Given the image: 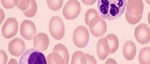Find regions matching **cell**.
<instances>
[{
  "label": "cell",
  "instance_id": "16",
  "mask_svg": "<svg viewBox=\"0 0 150 64\" xmlns=\"http://www.w3.org/2000/svg\"><path fill=\"white\" fill-rule=\"evenodd\" d=\"M53 51L58 53L65 61V64L68 63L69 58V52L64 45L60 43L57 44L54 46Z\"/></svg>",
  "mask_w": 150,
  "mask_h": 64
},
{
  "label": "cell",
  "instance_id": "5",
  "mask_svg": "<svg viewBox=\"0 0 150 64\" xmlns=\"http://www.w3.org/2000/svg\"><path fill=\"white\" fill-rule=\"evenodd\" d=\"M89 40V34L88 29L84 26L76 28L73 35L74 43L79 48H84L88 45Z\"/></svg>",
  "mask_w": 150,
  "mask_h": 64
},
{
  "label": "cell",
  "instance_id": "4",
  "mask_svg": "<svg viewBox=\"0 0 150 64\" xmlns=\"http://www.w3.org/2000/svg\"><path fill=\"white\" fill-rule=\"evenodd\" d=\"M49 31L52 37L56 40H61L65 35V26L62 20L58 16L52 17L49 22Z\"/></svg>",
  "mask_w": 150,
  "mask_h": 64
},
{
  "label": "cell",
  "instance_id": "2",
  "mask_svg": "<svg viewBox=\"0 0 150 64\" xmlns=\"http://www.w3.org/2000/svg\"><path fill=\"white\" fill-rule=\"evenodd\" d=\"M144 8L141 0H128L125 13L127 22L131 25L138 23L142 17Z\"/></svg>",
  "mask_w": 150,
  "mask_h": 64
},
{
  "label": "cell",
  "instance_id": "23",
  "mask_svg": "<svg viewBox=\"0 0 150 64\" xmlns=\"http://www.w3.org/2000/svg\"><path fill=\"white\" fill-rule=\"evenodd\" d=\"M31 1H17V7L22 11L23 12L26 11L29 7Z\"/></svg>",
  "mask_w": 150,
  "mask_h": 64
},
{
  "label": "cell",
  "instance_id": "6",
  "mask_svg": "<svg viewBox=\"0 0 150 64\" xmlns=\"http://www.w3.org/2000/svg\"><path fill=\"white\" fill-rule=\"evenodd\" d=\"M88 26L91 33L95 37H103L107 31L106 22L100 16L91 20Z\"/></svg>",
  "mask_w": 150,
  "mask_h": 64
},
{
  "label": "cell",
  "instance_id": "20",
  "mask_svg": "<svg viewBox=\"0 0 150 64\" xmlns=\"http://www.w3.org/2000/svg\"><path fill=\"white\" fill-rule=\"evenodd\" d=\"M37 6L36 1L34 0L31 1L29 7L26 11L23 12L24 15L28 17L34 16L37 12Z\"/></svg>",
  "mask_w": 150,
  "mask_h": 64
},
{
  "label": "cell",
  "instance_id": "18",
  "mask_svg": "<svg viewBox=\"0 0 150 64\" xmlns=\"http://www.w3.org/2000/svg\"><path fill=\"white\" fill-rule=\"evenodd\" d=\"M71 64H86V57L81 51L75 52L72 56Z\"/></svg>",
  "mask_w": 150,
  "mask_h": 64
},
{
  "label": "cell",
  "instance_id": "7",
  "mask_svg": "<svg viewBox=\"0 0 150 64\" xmlns=\"http://www.w3.org/2000/svg\"><path fill=\"white\" fill-rule=\"evenodd\" d=\"M81 9V5L78 1L70 0L66 4L63 10V13L66 19L73 20L78 17Z\"/></svg>",
  "mask_w": 150,
  "mask_h": 64
},
{
  "label": "cell",
  "instance_id": "21",
  "mask_svg": "<svg viewBox=\"0 0 150 64\" xmlns=\"http://www.w3.org/2000/svg\"><path fill=\"white\" fill-rule=\"evenodd\" d=\"M48 7L52 10L56 11L60 10L63 4V0H57V1H47Z\"/></svg>",
  "mask_w": 150,
  "mask_h": 64
},
{
  "label": "cell",
  "instance_id": "15",
  "mask_svg": "<svg viewBox=\"0 0 150 64\" xmlns=\"http://www.w3.org/2000/svg\"><path fill=\"white\" fill-rule=\"evenodd\" d=\"M109 46L110 54L116 53L118 48L119 41L117 37L113 34H110L105 37Z\"/></svg>",
  "mask_w": 150,
  "mask_h": 64
},
{
  "label": "cell",
  "instance_id": "12",
  "mask_svg": "<svg viewBox=\"0 0 150 64\" xmlns=\"http://www.w3.org/2000/svg\"><path fill=\"white\" fill-rule=\"evenodd\" d=\"M49 43V37L45 33H39L34 37L33 46L35 48L40 51H45L48 48Z\"/></svg>",
  "mask_w": 150,
  "mask_h": 64
},
{
  "label": "cell",
  "instance_id": "11",
  "mask_svg": "<svg viewBox=\"0 0 150 64\" xmlns=\"http://www.w3.org/2000/svg\"><path fill=\"white\" fill-rule=\"evenodd\" d=\"M26 49L25 43L19 38L11 40L8 45V50L12 55L20 57L24 53Z\"/></svg>",
  "mask_w": 150,
  "mask_h": 64
},
{
  "label": "cell",
  "instance_id": "24",
  "mask_svg": "<svg viewBox=\"0 0 150 64\" xmlns=\"http://www.w3.org/2000/svg\"><path fill=\"white\" fill-rule=\"evenodd\" d=\"M17 1H1L3 6L6 9H11L16 6Z\"/></svg>",
  "mask_w": 150,
  "mask_h": 64
},
{
  "label": "cell",
  "instance_id": "19",
  "mask_svg": "<svg viewBox=\"0 0 150 64\" xmlns=\"http://www.w3.org/2000/svg\"><path fill=\"white\" fill-rule=\"evenodd\" d=\"M48 63L51 64H65V61L59 54L56 52L50 54L47 57Z\"/></svg>",
  "mask_w": 150,
  "mask_h": 64
},
{
  "label": "cell",
  "instance_id": "9",
  "mask_svg": "<svg viewBox=\"0 0 150 64\" xmlns=\"http://www.w3.org/2000/svg\"><path fill=\"white\" fill-rule=\"evenodd\" d=\"M134 35L137 41L139 43L145 45L150 41V28L145 23L139 25L135 30Z\"/></svg>",
  "mask_w": 150,
  "mask_h": 64
},
{
  "label": "cell",
  "instance_id": "13",
  "mask_svg": "<svg viewBox=\"0 0 150 64\" xmlns=\"http://www.w3.org/2000/svg\"><path fill=\"white\" fill-rule=\"evenodd\" d=\"M96 52L98 56L101 60H104L108 56L110 49L106 38H103L99 40L96 45Z\"/></svg>",
  "mask_w": 150,
  "mask_h": 64
},
{
  "label": "cell",
  "instance_id": "17",
  "mask_svg": "<svg viewBox=\"0 0 150 64\" xmlns=\"http://www.w3.org/2000/svg\"><path fill=\"white\" fill-rule=\"evenodd\" d=\"M139 62L142 64L150 63V48H143L139 53Z\"/></svg>",
  "mask_w": 150,
  "mask_h": 64
},
{
  "label": "cell",
  "instance_id": "3",
  "mask_svg": "<svg viewBox=\"0 0 150 64\" xmlns=\"http://www.w3.org/2000/svg\"><path fill=\"white\" fill-rule=\"evenodd\" d=\"M21 64H47L46 58L44 54L37 49H28L21 56Z\"/></svg>",
  "mask_w": 150,
  "mask_h": 64
},
{
  "label": "cell",
  "instance_id": "26",
  "mask_svg": "<svg viewBox=\"0 0 150 64\" xmlns=\"http://www.w3.org/2000/svg\"><path fill=\"white\" fill-rule=\"evenodd\" d=\"M1 64H5L7 60V55L4 50H1Z\"/></svg>",
  "mask_w": 150,
  "mask_h": 64
},
{
  "label": "cell",
  "instance_id": "14",
  "mask_svg": "<svg viewBox=\"0 0 150 64\" xmlns=\"http://www.w3.org/2000/svg\"><path fill=\"white\" fill-rule=\"evenodd\" d=\"M123 54L128 60H131L134 58L136 54V47L133 42L129 41L125 43L123 47Z\"/></svg>",
  "mask_w": 150,
  "mask_h": 64
},
{
  "label": "cell",
  "instance_id": "22",
  "mask_svg": "<svg viewBox=\"0 0 150 64\" xmlns=\"http://www.w3.org/2000/svg\"><path fill=\"white\" fill-rule=\"evenodd\" d=\"M98 13L96 9H89L87 11L85 16V21L86 24L89 26L90 22L91 20L93 19L95 17L99 16Z\"/></svg>",
  "mask_w": 150,
  "mask_h": 64
},
{
  "label": "cell",
  "instance_id": "25",
  "mask_svg": "<svg viewBox=\"0 0 150 64\" xmlns=\"http://www.w3.org/2000/svg\"><path fill=\"white\" fill-rule=\"evenodd\" d=\"M86 59V64H97L95 57L89 54H85Z\"/></svg>",
  "mask_w": 150,
  "mask_h": 64
},
{
  "label": "cell",
  "instance_id": "1",
  "mask_svg": "<svg viewBox=\"0 0 150 64\" xmlns=\"http://www.w3.org/2000/svg\"><path fill=\"white\" fill-rule=\"evenodd\" d=\"M127 6L125 0H98V9L99 14L108 21L120 18L124 13Z\"/></svg>",
  "mask_w": 150,
  "mask_h": 64
},
{
  "label": "cell",
  "instance_id": "8",
  "mask_svg": "<svg viewBox=\"0 0 150 64\" xmlns=\"http://www.w3.org/2000/svg\"><path fill=\"white\" fill-rule=\"evenodd\" d=\"M18 28V22L15 18L10 17L7 18L2 26L3 36L6 39L12 38L17 34Z\"/></svg>",
  "mask_w": 150,
  "mask_h": 64
},
{
  "label": "cell",
  "instance_id": "10",
  "mask_svg": "<svg viewBox=\"0 0 150 64\" xmlns=\"http://www.w3.org/2000/svg\"><path fill=\"white\" fill-rule=\"evenodd\" d=\"M20 32L21 36L25 40L31 41L37 33V28L33 21L25 20L21 24Z\"/></svg>",
  "mask_w": 150,
  "mask_h": 64
}]
</instances>
